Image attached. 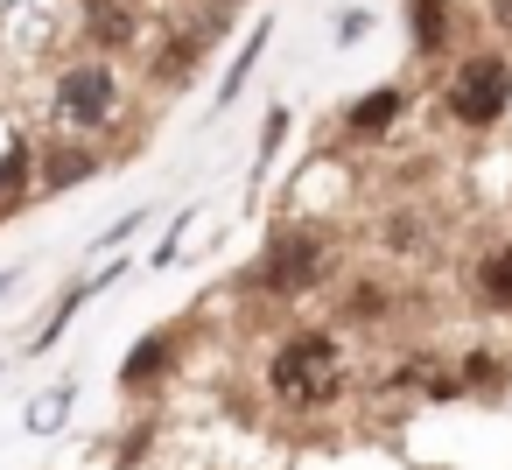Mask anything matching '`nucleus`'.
<instances>
[{
    "instance_id": "2",
    "label": "nucleus",
    "mask_w": 512,
    "mask_h": 470,
    "mask_svg": "<svg viewBox=\"0 0 512 470\" xmlns=\"http://www.w3.org/2000/svg\"><path fill=\"white\" fill-rule=\"evenodd\" d=\"M505 106H512V57H498V50L463 57L449 71V85H442V113L456 127H498Z\"/></svg>"
},
{
    "instance_id": "7",
    "label": "nucleus",
    "mask_w": 512,
    "mask_h": 470,
    "mask_svg": "<svg viewBox=\"0 0 512 470\" xmlns=\"http://www.w3.org/2000/svg\"><path fill=\"white\" fill-rule=\"evenodd\" d=\"M414 50L421 57L449 50V0H414Z\"/></svg>"
},
{
    "instance_id": "12",
    "label": "nucleus",
    "mask_w": 512,
    "mask_h": 470,
    "mask_svg": "<svg viewBox=\"0 0 512 470\" xmlns=\"http://www.w3.org/2000/svg\"><path fill=\"white\" fill-rule=\"evenodd\" d=\"M197 57H204V50H197V43H190V36H183V43H169V57H162V64H155V78H162V85H169V78H176V85H183V78H190V71H197Z\"/></svg>"
},
{
    "instance_id": "10",
    "label": "nucleus",
    "mask_w": 512,
    "mask_h": 470,
    "mask_svg": "<svg viewBox=\"0 0 512 470\" xmlns=\"http://www.w3.org/2000/svg\"><path fill=\"white\" fill-rule=\"evenodd\" d=\"M92 36H99L106 50H120V43L134 36V15H127V8H113V0H92Z\"/></svg>"
},
{
    "instance_id": "11",
    "label": "nucleus",
    "mask_w": 512,
    "mask_h": 470,
    "mask_svg": "<svg viewBox=\"0 0 512 470\" xmlns=\"http://www.w3.org/2000/svg\"><path fill=\"white\" fill-rule=\"evenodd\" d=\"M64 414H71V386H50V393H36V400H29V428H36V435H50Z\"/></svg>"
},
{
    "instance_id": "1",
    "label": "nucleus",
    "mask_w": 512,
    "mask_h": 470,
    "mask_svg": "<svg viewBox=\"0 0 512 470\" xmlns=\"http://www.w3.org/2000/svg\"><path fill=\"white\" fill-rule=\"evenodd\" d=\"M344 386H351V358L330 330H295L267 358V393L295 414H316V407L344 400Z\"/></svg>"
},
{
    "instance_id": "16",
    "label": "nucleus",
    "mask_w": 512,
    "mask_h": 470,
    "mask_svg": "<svg viewBox=\"0 0 512 470\" xmlns=\"http://www.w3.org/2000/svg\"><path fill=\"white\" fill-rule=\"evenodd\" d=\"M0 288H8V281H0Z\"/></svg>"
},
{
    "instance_id": "15",
    "label": "nucleus",
    "mask_w": 512,
    "mask_h": 470,
    "mask_svg": "<svg viewBox=\"0 0 512 470\" xmlns=\"http://www.w3.org/2000/svg\"><path fill=\"white\" fill-rule=\"evenodd\" d=\"M491 22H498V29H512V0H491Z\"/></svg>"
},
{
    "instance_id": "13",
    "label": "nucleus",
    "mask_w": 512,
    "mask_h": 470,
    "mask_svg": "<svg viewBox=\"0 0 512 470\" xmlns=\"http://www.w3.org/2000/svg\"><path fill=\"white\" fill-rule=\"evenodd\" d=\"M260 50H267V29H253V43H246V50H239V64H232V78H225V92H218V99H225V106H232V92H239V85H246V78H253V64H260Z\"/></svg>"
},
{
    "instance_id": "14",
    "label": "nucleus",
    "mask_w": 512,
    "mask_h": 470,
    "mask_svg": "<svg viewBox=\"0 0 512 470\" xmlns=\"http://www.w3.org/2000/svg\"><path fill=\"white\" fill-rule=\"evenodd\" d=\"M22 183H29V148H22V141H15V148H8V155H0V197H15V190H22Z\"/></svg>"
},
{
    "instance_id": "9",
    "label": "nucleus",
    "mask_w": 512,
    "mask_h": 470,
    "mask_svg": "<svg viewBox=\"0 0 512 470\" xmlns=\"http://www.w3.org/2000/svg\"><path fill=\"white\" fill-rule=\"evenodd\" d=\"M400 106H407V92H372V99H358V113H351V134H386L393 120H400Z\"/></svg>"
},
{
    "instance_id": "3",
    "label": "nucleus",
    "mask_w": 512,
    "mask_h": 470,
    "mask_svg": "<svg viewBox=\"0 0 512 470\" xmlns=\"http://www.w3.org/2000/svg\"><path fill=\"white\" fill-rule=\"evenodd\" d=\"M50 113H57L64 127H78V134L113 127V113H120V71H113V64H99V57L64 64V71H57V85H50Z\"/></svg>"
},
{
    "instance_id": "8",
    "label": "nucleus",
    "mask_w": 512,
    "mask_h": 470,
    "mask_svg": "<svg viewBox=\"0 0 512 470\" xmlns=\"http://www.w3.org/2000/svg\"><path fill=\"white\" fill-rule=\"evenodd\" d=\"M92 169H99L92 148H50V155H43V183H50V190H71V183H85Z\"/></svg>"
},
{
    "instance_id": "4",
    "label": "nucleus",
    "mask_w": 512,
    "mask_h": 470,
    "mask_svg": "<svg viewBox=\"0 0 512 470\" xmlns=\"http://www.w3.org/2000/svg\"><path fill=\"white\" fill-rule=\"evenodd\" d=\"M330 267H337V246L309 225H288V232H274V246L260 260V288L267 295H309L330 281Z\"/></svg>"
},
{
    "instance_id": "6",
    "label": "nucleus",
    "mask_w": 512,
    "mask_h": 470,
    "mask_svg": "<svg viewBox=\"0 0 512 470\" xmlns=\"http://www.w3.org/2000/svg\"><path fill=\"white\" fill-rule=\"evenodd\" d=\"M477 295H484V309H512V246H491L477 260Z\"/></svg>"
},
{
    "instance_id": "5",
    "label": "nucleus",
    "mask_w": 512,
    "mask_h": 470,
    "mask_svg": "<svg viewBox=\"0 0 512 470\" xmlns=\"http://www.w3.org/2000/svg\"><path fill=\"white\" fill-rule=\"evenodd\" d=\"M176 358H183V337H176V330H155L148 344H134V351H127L120 386H127V393H148L155 379H169V372H176Z\"/></svg>"
}]
</instances>
